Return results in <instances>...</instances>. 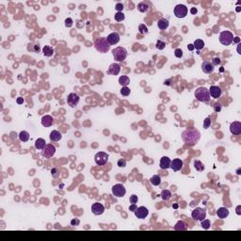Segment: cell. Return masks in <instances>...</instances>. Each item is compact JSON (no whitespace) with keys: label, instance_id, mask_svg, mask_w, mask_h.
Segmentation results:
<instances>
[{"label":"cell","instance_id":"6","mask_svg":"<svg viewBox=\"0 0 241 241\" xmlns=\"http://www.w3.org/2000/svg\"><path fill=\"white\" fill-rule=\"evenodd\" d=\"M206 217V210L201 208V207H196L191 212V218L198 221H202L203 219H205Z\"/></svg>","mask_w":241,"mask_h":241},{"label":"cell","instance_id":"7","mask_svg":"<svg viewBox=\"0 0 241 241\" xmlns=\"http://www.w3.org/2000/svg\"><path fill=\"white\" fill-rule=\"evenodd\" d=\"M108 157H109V155L107 153L98 152L95 155V157H94V161H95V163L98 166H104L107 163Z\"/></svg>","mask_w":241,"mask_h":241},{"label":"cell","instance_id":"3","mask_svg":"<svg viewBox=\"0 0 241 241\" xmlns=\"http://www.w3.org/2000/svg\"><path fill=\"white\" fill-rule=\"evenodd\" d=\"M195 97L197 100L203 102V103H208L210 101V98H211L209 94V90L205 87H200L195 90Z\"/></svg>","mask_w":241,"mask_h":241},{"label":"cell","instance_id":"37","mask_svg":"<svg viewBox=\"0 0 241 241\" xmlns=\"http://www.w3.org/2000/svg\"><path fill=\"white\" fill-rule=\"evenodd\" d=\"M130 93H131V90L129 89L128 87H123L121 89V94L123 96H125V97L129 96L130 95Z\"/></svg>","mask_w":241,"mask_h":241},{"label":"cell","instance_id":"42","mask_svg":"<svg viewBox=\"0 0 241 241\" xmlns=\"http://www.w3.org/2000/svg\"><path fill=\"white\" fill-rule=\"evenodd\" d=\"M174 56L176 57H178V59H181V57H183V51L180 48H176L174 50Z\"/></svg>","mask_w":241,"mask_h":241},{"label":"cell","instance_id":"9","mask_svg":"<svg viewBox=\"0 0 241 241\" xmlns=\"http://www.w3.org/2000/svg\"><path fill=\"white\" fill-rule=\"evenodd\" d=\"M111 190H112V194L117 197V198H122V197H124L125 195V193H126V189L124 186V185L122 184H116L112 186V188H111Z\"/></svg>","mask_w":241,"mask_h":241},{"label":"cell","instance_id":"5","mask_svg":"<svg viewBox=\"0 0 241 241\" xmlns=\"http://www.w3.org/2000/svg\"><path fill=\"white\" fill-rule=\"evenodd\" d=\"M234 39H235L234 34L231 31H228V30L220 32L219 34V42L223 45H230L234 42Z\"/></svg>","mask_w":241,"mask_h":241},{"label":"cell","instance_id":"26","mask_svg":"<svg viewBox=\"0 0 241 241\" xmlns=\"http://www.w3.org/2000/svg\"><path fill=\"white\" fill-rule=\"evenodd\" d=\"M169 21L167 19H165V18H161V19H159L158 20V22H157V26H158V28L159 29H161V30H166L168 28H169Z\"/></svg>","mask_w":241,"mask_h":241},{"label":"cell","instance_id":"45","mask_svg":"<svg viewBox=\"0 0 241 241\" xmlns=\"http://www.w3.org/2000/svg\"><path fill=\"white\" fill-rule=\"evenodd\" d=\"M115 9H116L117 12H122V11L124 9V5L121 4V3H117L116 6H115Z\"/></svg>","mask_w":241,"mask_h":241},{"label":"cell","instance_id":"52","mask_svg":"<svg viewBox=\"0 0 241 241\" xmlns=\"http://www.w3.org/2000/svg\"><path fill=\"white\" fill-rule=\"evenodd\" d=\"M197 12H198V9H197L196 8H191L190 9V13H191V14H196Z\"/></svg>","mask_w":241,"mask_h":241},{"label":"cell","instance_id":"48","mask_svg":"<svg viewBox=\"0 0 241 241\" xmlns=\"http://www.w3.org/2000/svg\"><path fill=\"white\" fill-rule=\"evenodd\" d=\"M80 224V220L78 219H74L71 220V225L73 226H78Z\"/></svg>","mask_w":241,"mask_h":241},{"label":"cell","instance_id":"43","mask_svg":"<svg viewBox=\"0 0 241 241\" xmlns=\"http://www.w3.org/2000/svg\"><path fill=\"white\" fill-rule=\"evenodd\" d=\"M73 24H74V22H73L72 18H67L65 20V26H66V28H72Z\"/></svg>","mask_w":241,"mask_h":241},{"label":"cell","instance_id":"53","mask_svg":"<svg viewBox=\"0 0 241 241\" xmlns=\"http://www.w3.org/2000/svg\"><path fill=\"white\" fill-rule=\"evenodd\" d=\"M240 210H241V205H238L236 207V214H237V215H241V211H240Z\"/></svg>","mask_w":241,"mask_h":241},{"label":"cell","instance_id":"20","mask_svg":"<svg viewBox=\"0 0 241 241\" xmlns=\"http://www.w3.org/2000/svg\"><path fill=\"white\" fill-rule=\"evenodd\" d=\"M54 124V119L50 115H45L42 118V124L45 127H50Z\"/></svg>","mask_w":241,"mask_h":241},{"label":"cell","instance_id":"25","mask_svg":"<svg viewBox=\"0 0 241 241\" xmlns=\"http://www.w3.org/2000/svg\"><path fill=\"white\" fill-rule=\"evenodd\" d=\"M137 8H138V11L140 12L145 13V12H147L149 11V9H150V5H149L148 2H145V1L144 2H140L138 4Z\"/></svg>","mask_w":241,"mask_h":241},{"label":"cell","instance_id":"41","mask_svg":"<svg viewBox=\"0 0 241 241\" xmlns=\"http://www.w3.org/2000/svg\"><path fill=\"white\" fill-rule=\"evenodd\" d=\"M51 174H52L53 178H57V177L59 176V169L53 168L52 169H51Z\"/></svg>","mask_w":241,"mask_h":241},{"label":"cell","instance_id":"55","mask_svg":"<svg viewBox=\"0 0 241 241\" xmlns=\"http://www.w3.org/2000/svg\"><path fill=\"white\" fill-rule=\"evenodd\" d=\"M240 45H241L240 43H238V46H237V53H238L239 55L241 54V52H240Z\"/></svg>","mask_w":241,"mask_h":241},{"label":"cell","instance_id":"54","mask_svg":"<svg viewBox=\"0 0 241 241\" xmlns=\"http://www.w3.org/2000/svg\"><path fill=\"white\" fill-rule=\"evenodd\" d=\"M188 49L189 51H193V50L195 49V48H194V45H188Z\"/></svg>","mask_w":241,"mask_h":241},{"label":"cell","instance_id":"44","mask_svg":"<svg viewBox=\"0 0 241 241\" xmlns=\"http://www.w3.org/2000/svg\"><path fill=\"white\" fill-rule=\"evenodd\" d=\"M129 201H130L131 203H137L138 201V198L137 195L133 194V195L130 196V199H129Z\"/></svg>","mask_w":241,"mask_h":241},{"label":"cell","instance_id":"31","mask_svg":"<svg viewBox=\"0 0 241 241\" xmlns=\"http://www.w3.org/2000/svg\"><path fill=\"white\" fill-rule=\"evenodd\" d=\"M150 181H151V184L153 186H159L161 184V177L159 175H154L151 177Z\"/></svg>","mask_w":241,"mask_h":241},{"label":"cell","instance_id":"27","mask_svg":"<svg viewBox=\"0 0 241 241\" xmlns=\"http://www.w3.org/2000/svg\"><path fill=\"white\" fill-rule=\"evenodd\" d=\"M46 146V141L43 138H38L35 141V148L38 149V150H43Z\"/></svg>","mask_w":241,"mask_h":241},{"label":"cell","instance_id":"4","mask_svg":"<svg viewBox=\"0 0 241 241\" xmlns=\"http://www.w3.org/2000/svg\"><path fill=\"white\" fill-rule=\"evenodd\" d=\"M112 55L114 59L118 62H122L127 57V50L124 47H116L112 50Z\"/></svg>","mask_w":241,"mask_h":241},{"label":"cell","instance_id":"12","mask_svg":"<svg viewBox=\"0 0 241 241\" xmlns=\"http://www.w3.org/2000/svg\"><path fill=\"white\" fill-rule=\"evenodd\" d=\"M134 213L138 219H143L147 218V216L149 215V210L145 206H140V207L136 209V211Z\"/></svg>","mask_w":241,"mask_h":241},{"label":"cell","instance_id":"33","mask_svg":"<svg viewBox=\"0 0 241 241\" xmlns=\"http://www.w3.org/2000/svg\"><path fill=\"white\" fill-rule=\"evenodd\" d=\"M18 137H19L20 140H21V141L26 142L29 140V133H28V132H26V131H21Z\"/></svg>","mask_w":241,"mask_h":241},{"label":"cell","instance_id":"13","mask_svg":"<svg viewBox=\"0 0 241 241\" xmlns=\"http://www.w3.org/2000/svg\"><path fill=\"white\" fill-rule=\"evenodd\" d=\"M230 132L233 135L238 136L241 134V123L238 121L234 122L230 124Z\"/></svg>","mask_w":241,"mask_h":241},{"label":"cell","instance_id":"36","mask_svg":"<svg viewBox=\"0 0 241 241\" xmlns=\"http://www.w3.org/2000/svg\"><path fill=\"white\" fill-rule=\"evenodd\" d=\"M201 226L203 227V229H205V230H208L210 228V226H211V224H210V220L209 219H203L202 221H201Z\"/></svg>","mask_w":241,"mask_h":241},{"label":"cell","instance_id":"11","mask_svg":"<svg viewBox=\"0 0 241 241\" xmlns=\"http://www.w3.org/2000/svg\"><path fill=\"white\" fill-rule=\"evenodd\" d=\"M79 101H80L79 95L76 93H74V92L70 93L67 97V103L71 107H76L77 105H78Z\"/></svg>","mask_w":241,"mask_h":241},{"label":"cell","instance_id":"1","mask_svg":"<svg viewBox=\"0 0 241 241\" xmlns=\"http://www.w3.org/2000/svg\"><path fill=\"white\" fill-rule=\"evenodd\" d=\"M201 133L196 128H188L182 133V140L188 145L193 146L200 140Z\"/></svg>","mask_w":241,"mask_h":241},{"label":"cell","instance_id":"24","mask_svg":"<svg viewBox=\"0 0 241 241\" xmlns=\"http://www.w3.org/2000/svg\"><path fill=\"white\" fill-rule=\"evenodd\" d=\"M49 138L51 141H59L62 138V134L57 130H53L50 133Z\"/></svg>","mask_w":241,"mask_h":241},{"label":"cell","instance_id":"46","mask_svg":"<svg viewBox=\"0 0 241 241\" xmlns=\"http://www.w3.org/2000/svg\"><path fill=\"white\" fill-rule=\"evenodd\" d=\"M118 166L120 168H124L126 166V161L124 159H120V160H118Z\"/></svg>","mask_w":241,"mask_h":241},{"label":"cell","instance_id":"16","mask_svg":"<svg viewBox=\"0 0 241 241\" xmlns=\"http://www.w3.org/2000/svg\"><path fill=\"white\" fill-rule=\"evenodd\" d=\"M208 90H209L210 96H212L213 98H215V99H218V98L220 97V95L222 94V90L219 86H211Z\"/></svg>","mask_w":241,"mask_h":241},{"label":"cell","instance_id":"34","mask_svg":"<svg viewBox=\"0 0 241 241\" xmlns=\"http://www.w3.org/2000/svg\"><path fill=\"white\" fill-rule=\"evenodd\" d=\"M194 168L198 171H205V166L200 160H194Z\"/></svg>","mask_w":241,"mask_h":241},{"label":"cell","instance_id":"18","mask_svg":"<svg viewBox=\"0 0 241 241\" xmlns=\"http://www.w3.org/2000/svg\"><path fill=\"white\" fill-rule=\"evenodd\" d=\"M183 165H184V163H183V161L181 160L180 158H175L173 159L171 162V168L172 171H180L182 168H183Z\"/></svg>","mask_w":241,"mask_h":241},{"label":"cell","instance_id":"30","mask_svg":"<svg viewBox=\"0 0 241 241\" xmlns=\"http://www.w3.org/2000/svg\"><path fill=\"white\" fill-rule=\"evenodd\" d=\"M160 196H161L163 201H169L171 197V192L169 191V189H163V190L161 191Z\"/></svg>","mask_w":241,"mask_h":241},{"label":"cell","instance_id":"51","mask_svg":"<svg viewBox=\"0 0 241 241\" xmlns=\"http://www.w3.org/2000/svg\"><path fill=\"white\" fill-rule=\"evenodd\" d=\"M16 102H17V104L21 105V104H23V103H24V99H23L22 97H19V98H17Z\"/></svg>","mask_w":241,"mask_h":241},{"label":"cell","instance_id":"17","mask_svg":"<svg viewBox=\"0 0 241 241\" xmlns=\"http://www.w3.org/2000/svg\"><path fill=\"white\" fill-rule=\"evenodd\" d=\"M202 70L205 74H211L215 70V66L210 61H208V60H205V61H203L202 63Z\"/></svg>","mask_w":241,"mask_h":241},{"label":"cell","instance_id":"39","mask_svg":"<svg viewBox=\"0 0 241 241\" xmlns=\"http://www.w3.org/2000/svg\"><path fill=\"white\" fill-rule=\"evenodd\" d=\"M165 46H166V43L163 42V41L158 40L157 42V45H155V48L158 49V50H163L165 48Z\"/></svg>","mask_w":241,"mask_h":241},{"label":"cell","instance_id":"56","mask_svg":"<svg viewBox=\"0 0 241 241\" xmlns=\"http://www.w3.org/2000/svg\"><path fill=\"white\" fill-rule=\"evenodd\" d=\"M234 42H236V43H239L240 42V39L238 37H236V39H234Z\"/></svg>","mask_w":241,"mask_h":241},{"label":"cell","instance_id":"22","mask_svg":"<svg viewBox=\"0 0 241 241\" xmlns=\"http://www.w3.org/2000/svg\"><path fill=\"white\" fill-rule=\"evenodd\" d=\"M188 223L184 221V220H178L173 227V229L175 231H186L188 230Z\"/></svg>","mask_w":241,"mask_h":241},{"label":"cell","instance_id":"49","mask_svg":"<svg viewBox=\"0 0 241 241\" xmlns=\"http://www.w3.org/2000/svg\"><path fill=\"white\" fill-rule=\"evenodd\" d=\"M214 110H215L216 112H219V111L221 110V105L219 103H216L215 106H214Z\"/></svg>","mask_w":241,"mask_h":241},{"label":"cell","instance_id":"40","mask_svg":"<svg viewBox=\"0 0 241 241\" xmlns=\"http://www.w3.org/2000/svg\"><path fill=\"white\" fill-rule=\"evenodd\" d=\"M210 125H211V119H210V117H206L205 120L203 121V128L207 129L209 128Z\"/></svg>","mask_w":241,"mask_h":241},{"label":"cell","instance_id":"14","mask_svg":"<svg viewBox=\"0 0 241 241\" xmlns=\"http://www.w3.org/2000/svg\"><path fill=\"white\" fill-rule=\"evenodd\" d=\"M91 212H92L94 215L100 216L105 212V206L100 203H94L93 205H91Z\"/></svg>","mask_w":241,"mask_h":241},{"label":"cell","instance_id":"47","mask_svg":"<svg viewBox=\"0 0 241 241\" xmlns=\"http://www.w3.org/2000/svg\"><path fill=\"white\" fill-rule=\"evenodd\" d=\"M220 59L219 57H214V59H212V64L214 66H217V65H219L220 64Z\"/></svg>","mask_w":241,"mask_h":241},{"label":"cell","instance_id":"35","mask_svg":"<svg viewBox=\"0 0 241 241\" xmlns=\"http://www.w3.org/2000/svg\"><path fill=\"white\" fill-rule=\"evenodd\" d=\"M138 30H140V33L142 34V35H146V34H148V28L146 26V25L144 24H140V26H138Z\"/></svg>","mask_w":241,"mask_h":241},{"label":"cell","instance_id":"19","mask_svg":"<svg viewBox=\"0 0 241 241\" xmlns=\"http://www.w3.org/2000/svg\"><path fill=\"white\" fill-rule=\"evenodd\" d=\"M121 72V66L118 63H112L110 64L109 68H108L107 74H112V76H118Z\"/></svg>","mask_w":241,"mask_h":241},{"label":"cell","instance_id":"28","mask_svg":"<svg viewBox=\"0 0 241 241\" xmlns=\"http://www.w3.org/2000/svg\"><path fill=\"white\" fill-rule=\"evenodd\" d=\"M43 54L45 57H52L54 54V49L53 47H51L49 45H45L43 48Z\"/></svg>","mask_w":241,"mask_h":241},{"label":"cell","instance_id":"10","mask_svg":"<svg viewBox=\"0 0 241 241\" xmlns=\"http://www.w3.org/2000/svg\"><path fill=\"white\" fill-rule=\"evenodd\" d=\"M56 154V147L53 144H46V146L42 150V155L43 157L50 158Z\"/></svg>","mask_w":241,"mask_h":241},{"label":"cell","instance_id":"50","mask_svg":"<svg viewBox=\"0 0 241 241\" xmlns=\"http://www.w3.org/2000/svg\"><path fill=\"white\" fill-rule=\"evenodd\" d=\"M137 203H132V205L129 206V210H130L131 212H135L136 209H137Z\"/></svg>","mask_w":241,"mask_h":241},{"label":"cell","instance_id":"32","mask_svg":"<svg viewBox=\"0 0 241 241\" xmlns=\"http://www.w3.org/2000/svg\"><path fill=\"white\" fill-rule=\"evenodd\" d=\"M193 45H194V48L196 50L200 51V50H202L203 47H205V42H203V40H200V39L195 40V42H194V43H193Z\"/></svg>","mask_w":241,"mask_h":241},{"label":"cell","instance_id":"21","mask_svg":"<svg viewBox=\"0 0 241 241\" xmlns=\"http://www.w3.org/2000/svg\"><path fill=\"white\" fill-rule=\"evenodd\" d=\"M171 160L168 157H163L160 159V169H167L171 167Z\"/></svg>","mask_w":241,"mask_h":241},{"label":"cell","instance_id":"8","mask_svg":"<svg viewBox=\"0 0 241 241\" xmlns=\"http://www.w3.org/2000/svg\"><path fill=\"white\" fill-rule=\"evenodd\" d=\"M188 9L186 8V6L183 5V4L176 5L173 9L174 15L177 17V18H185V17L188 15Z\"/></svg>","mask_w":241,"mask_h":241},{"label":"cell","instance_id":"2","mask_svg":"<svg viewBox=\"0 0 241 241\" xmlns=\"http://www.w3.org/2000/svg\"><path fill=\"white\" fill-rule=\"evenodd\" d=\"M94 47H95V49L98 51L99 53H107L108 50H109V43H107V38H105V37H101V38H98L94 41V43H93Z\"/></svg>","mask_w":241,"mask_h":241},{"label":"cell","instance_id":"29","mask_svg":"<svg viewBox=\"0 0 241 241\" xmlns=\"http://www.w3.org/2000/svg\"><path fill=\"white\" fill-rule=\"evenodd\" d=\"M119 83L123 87H126L127 85L130 83V78L127 76H121L119 77Z\"/></svg>","mask_w":241,"mask_h":241},{"label":"cell","instance_id":"38","mask_svg":"<svg viewBox=\"0 0 241 241\" xmlns=\"http://www.w3.org/2000/svg\"><path fill=\"white\" fill-rule=\"evenodd\" d=\"M114 19L115 21L117 22H122L124 20V14L123 12H116V14L114 15Z\"/></svg>","mask_w":241,"mask_h":241},{"label":"cell","instance_id":"23","mask_svg":"<svg viewBox=\"0 0 241 241\" xmlns=\"http://www.w3.org/2000/svg\"><path fill=\"white\" fill-rule=\"evenodd\" d=\"M216 214L219 219H226L229 216V210L226 207H219L217 210Z\"/></svg>","mask_w":241,"mask_h":241},{"label":"cell","instance_id":"15","mask_svg":"<svg viewBox=\"0 0 241 241\" xmlns=\"http://www.w3.org/2000/svg\"><path fill=\"white\" fill-rule=\"evenodd\" d=\"M107 43H109V45H117V43L120 42V35H119V33H117V32L110 33L109 35L107 37Z\"/></svg>","mask_w":241,"mask_h":241}]
</instances>
